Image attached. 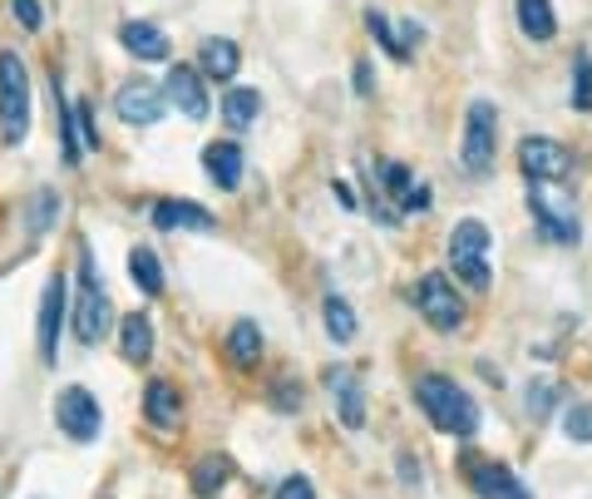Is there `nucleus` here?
<instances>
[{
	"mask_svg": "<svg viewBox=\"0 0 592 499\" xmlns=\"http://www.w3.org/2000/svg\"><path fill=\"white\" fill-rule=\"evenodd\" d=\"M385 193H390L395 203H405V208H424V193H414L410 189V169H405V163H385Z\"/></svg>",
	"mask_w": 592,
	"mask_h": 499,
	"instance_id": "obj_26",
	"label": "nucleus"
},
{
	"mask_svg": "<svg viewBox=\"0 0 592 499\" xmlns=\"http://www.w3.org/2000/svg\"><path fill=\"white\" fill-rule=\"evenodd\" d=\"M203 169H207V179H213L217 189L232 193L237 183H242V149H237L232 139L207 144V149H203Z\"/></svg>",
	"mask_w": 592,
	"mask_h": 499,
	"instance_id": "obj_15",
	"label": "nucleus"
},
{
	"mask_svg": "<svg viewBox=\"0 0 592 499\" xmlns=\"http://www.w3.org/2000/svg\"><path fill=\"white\" fill-rule=\"evenodd\" d=\"M10 11H15V21L25 25V31H39V25H45V11H39V0H10Z\"/></svg>",
	"mask_w": 592,
	"mask_h": 499,
	"instance_id": "obj_32",
	"label": "nucleus"
},
{
	"mask_svg": "<svg viewBox=\"0 0 592 499\" xmlns=\"http://www.w3.org/2000/svg\"><path fill=\"white\" fill-rule=\"evenodd\" d=\"M109 321H114V307H109L104 287H99V277H94V262H89V252H84V268H79V302H75V337L84 341V347H94V341H104Z\"/></svg>",
	"mask_w": 592,
	"mask_h": 499,
	"instance_id": "obj_6",
	"label": "nucleus"
},
{
	"mask_svg": "<svg viewBox=\"0 0 592 499\" xmlns=\"http://www.w3.org/2000/svg\"><path fill=\"white\" fill-rule=\"evenodd\" d=\"M519 25H523V35L538 45L558 35V15H553L548 0H519Z\"/></svg>",
	"mask_w": 592,
	"mask_h": 499,
	"instance_id": "obj_20",
	"label": "nucleus"
},
{
	"mask_svg": "<svg viewBox=\"0 0 592 499\" xmlns=\"http://www.w3.org/2000/svg\"><path fill=\"white\" fill-rule=\"evenodd\" d=\"M59 203H55V193H39L35 199V213H30V233H45L49 228V213H55Z\"/></svg>",
	"mask_w": 592,
	"mask_h": 499,
	"instance_id": "obj_33",
	"label": "nucleus"
},
{
	"mask_svg": "<svg viewBox=\"0 0 592 499\" xmlns=\"http://www.w3.org/2000/svg\"><path fill=\"white\" fill-rule=\"evenodd\" d=\"M276 499H316V489H311V479L306 475H292V479H282Z\"/></svg>",
	"mask_w": 592,
	"mask_h": 499,
	"instance_id": "obj_34",
	"label": "nucleus"
},
{
	"mask_svg": "<svg viewBox=\"0 0 592 499\" xmlns=\"http://www.w3.org/2000/svg\"><path fill=\"white\" fill-rule=\"evenodd\" d=\"M30 134V75L15 50H0V144L20 149Z\"/></svg>",
	"mask_w": 592,
	"mask_h": 499,
	"instance_id": "obj_2",
	"label": "nucleus"
},
{
	"mask_svg": "<svg viewBox=\"0 0 592 499\" xmlns=\"http://www.w3.org/2000/svg\"><path fill=\"white\" fill-rule=\"evenodd\" d=\"M153 223L158 228H168V233H213L217 223H213V213L203 208V203H187V199H158L153 203Z\"/></svg>",
	"mask_w": 592,
	"mask_h": 499,
	"instance_id": "obj_14",
	"label": "nucleus"
},
{
	"mask_svg": "<svg viewBox=\"0 0 592 499\" xmlns=\"http://www.w3.org/2000/svg\"><path fill=\"white\" fill-rule=\"evenodd\" d=\"M572 110L588 114L592 110V55L578 50V60H572Z\"/></svg>",
	"mask_w": 592,
	"mask_h": 499,
	"instance_id": "obj_27",
	"label": "nucleus"
},
{
	"mask_svg": "<svg viewBox=\"0 0 592 499\" xmlns=\"http://www.w3.org/2000/svg\"><path fill=\"white\" fill-rule=\"evenodd\" d=\"M118 41H124V50L138 55V60H168V35L158 31L153 21H124L118 25Z\"/></svg>",
	"mask_w": 592,
	"mask_h": 499,
	"instance_id": "obj_16",
	"label": "nucleus"
},
{
	"mask_svg": "<svg viewBox=\"0 0 592 499\" xmlns=\"http://www.w3.org/2000/svg\"><path fill=\"white\" fill-rule=\"evenodd\" d=\"M163 100L178 104L187 120H207V90H203V75L193 65H168V80H163Z\"/></svg>",
	"mask_w": 592,
	"mask_h": 499,
	"instance_id": "obj_11",
	"label": "nucleus"
},
{
	"mask_svg": "<svg viewBox=\"0 0 592 499\" xmlns=\"http://www.w3.org/2000/svg\"><path fill=\"white\" fill-rule=\"evenodd\" d=\"M118 351H124V361H138V366L153 356V327H148V317L134 311V317L118 321Z\"/></svg>",
	"mask_w": 592,
	"mask_h": 499,
	"instance_id": "obj_19",
	"label": "nucleus"
},
{
	"mask_svg": "<svg viewBox=\"0 0 592 499\" xmlns=\"http://www.w3.org/2000/svg\"><path fill=\"white\" fill-rule=\"evenodd\" d=\"M75 124H79V144H84V149H99V124H94L89 100H75Z\"/></svg>",
	"mask_w": 592,
	"mask_h": 499,
	"instance_id": "obj_31",
	"label": "nucleus"
},
{
	"mask_svg": "<svg viewBox=\"0 0 592 499\" xmlns=\"http://www.w3.org/2000/svg\"><path fill=\"white\" fill-rule=\"evenodd\" d=\"M232 479V460L227 455H207V460H197V469H193V495L197 499H213L217 489Z\"/></svg>",
	"mask_w": 592,
	"mask_h": 499,
	"instance_id": "obj_22",
	"label": "nucleus"
},
{
	"mask_svg": "<svg viewBox=\"0 0 592 499\" xmlns=\"http://www.w3.org/2000/svg\"><path fill=\"white\" fill-rule=\"evenodd\" d=\"M414 307H420V317L430 321L434 331H454L464 321V302L444 272H424L420 287H414Z\"/></svg>",
	"mask_w": 592,
	"mask_h": 499,
	"instance_id": "obj_7",
	"label": "nucleus"
},
{
	"mask_svg": "<svg viewBox=\"0 0 592 499\" xmlns=\"http://www.w3.org/2000/svg\"><path fill=\"white\" fill-rule=\"evenodd\" d=\"M128 277H134L138 292H148V297H158V292H163V268H158V258L148 248L128 252Z\"/></svg>",
	"mask_w": 592,
	"mask_h": 499,
	"instance_id": "obj_23",
	"label": "nucleus"
},
{
	"mask_svg": "<svg viewBox=\"0 0 592 499\" xmlns=\"http://www.w3.org/2000/svg\"><path fill=\"white\" fill-rule=\"evenodd\" d=\"M326 331H331L335 341H351L355 337V311L345 297H326Z\"/></svg>",
	"mask_w": 592,
	"mask_h": 499,
	"instance_id": "obj_28",
	"label": "nucleus"
},
{
	"mask_svg": "<svg viewBox=\"0 0 592 499\" xmlns=\"http://www.w3.org/2000/svg\"><path fill=\"white\" fill-rule=\"evenodd\" d=\"M227 356H232L237 366H252V361L262 356V331H257V321H237L232 337H227Z\"/></svg>",
	"mask_w": 592,
	"mask_h": 499,
	"instance_id": "obj_24",
	"label": "nucleus"
},
{
	"mask_svg": "<svg viewBox=\"0 0 592 499\" xmlns=\"http://www.w3.org/2000/svg\"><path fill=\"white\" fill-rule=\"evenodd\" d=\"M562 435L568 440H592V406H568L562 410Z\"/></svg>",
	"mask_w": 592,
	"mask_h": 499,
	"instance_id": "obj_30",
	"label": "nucleus"
},
{
	"mask_svg": "<svg viewBox=\"0 0 592 499\" xmlns=\"http://www.w3.org/2000/svg\"><path fill=\"white\" fill-rule=\"evenodd\" d=\"M59 321H65V277H49L45 297H39V361H45V366H55Z\"/></svg>",
	"mask_w": 592,
	"mask_h": 499,
	"instance_id": "obj_12",
	"label": "nucleus"
},
{
	"mask_svg": "<svg viewBox=\"0 0 592 499\" xmlns=\"http://www.w3.org/2000/svg\"><path fill=\"white\" fill-rule=\"evenodd\" d=\"M548 406H553V386L543 381V386H528V410L533 416H548Z\"/></svg>",
	"mask_w": 592,
	"mask_h": 499,
	"instance_id": "obj_35",
	"label": "nucleus"
},
{
	"mask_svg": "<svg viewBox=\"0 0 592 499\" xmlns=\"http://www.w3.org/2000/svg\"><path fill=\"white\" fill-rule=\"evenodd\" d=\"M144 406H148V420L153 426H178V416H183V400H178V390L168 386V381H148V396H144Z\"/></svg>",
	"mask_w": 592,
	"mask_h": 499,
	"instance_id": "obj_21",
	"label": "nucleus"
},
{
	"mask_svg": "<svg viewBox=\"0 0 592 499\" xmlns=\"http://www.w3.org/2000/svg\"><path fill=\"white\" fill-rule=\"evenodd\" d=\"M528 208H533V218H538L543 238H553V242H578V203H572V193L562 189V183L533 179V183H528Z\"/></svg>",
	"mask_w": 592,
	"mask_h": 499,
	"instance_id": "obj_3",
	"label": "nucleus"
},
{
	"mask_svg": "<svg viewBox=\"0 0 592 499\" xmlns=\"http://www.w3.org/2000/svg\"><path fill=\"white\" fill-rule=\"evenodd\" d=\"M326 381H331V396L341 400V420L351 430H361L365 426V400H361V381H355V371L351 366H335Z\"/></svg>",
	"mask_w": 592,
	"mask_h": 499,
	"instance_id": "obj_17",
	"label": "nucleus"
},
{
	"mask_svg": "<svg viewBox=\"0 0 592 499\" xmlns=\"http://www.w3.org/2000/svg\"><path fill=\"white\" fill-rule=\"evenodd\" d=\"M365 31H371V35H375V41H380V45H385V50H390V55H395V60H405V55H410V45H405V41H395L390 21H385V15H380V11H371V15H365Z\"/></svg>",
	"mask_w": 592,
	"mask_h": 499,
	"instance_id": "obj_29",
	"label": "nucleus"
},
{
	"mask_svg": "<svg viewBox=\"0 0 592 499\" xmlns=\"http://www.w3.org/2000/svg\"><path fill=\"white\" fill-rule=\"evenodd\" d=\"M355 90H361V94H365V90H371V65H365V60H361V65H355Z\"/></svg>",
	"mask_w": 592,
	"mask_h": 499,
	"instance_id": "obj_36",
	"label": "nucleus"
},
{
	"mask_svg": "<svg viewBox=\"0 0 592 499\" xmlns=\"http://www.w3.org/2000/svg\"><path fill=\"white\" fill-rule=\"evenodd\" d=\"M449 262L474 292L489 287V228L479 218H464L449 238Z\"/></svg>",
	"mask_w": 592,
	"mask_h": 499,
	"instance_id": "obj_5",
	"label": "nucleus"
},
{
	"mask_svg": "<svg viewBox=\"0 0 592 499\" xmlns=\"http://www.w3.org/2000/svg\"><path fill=\"white\" fill-rule=\"evenodd\" d=\"M257 110H262V94H257V90H227L223 120L232 124V129H247V124L257 120Z\"/></svg>",
	"mask_w": 592,
	"mask_h": 499,
	"instance_id": "obj_25",
	"label": "nucleus"
},
{
	"mask_svg": "<svg viewBox=\"0 0 592 499\" xmlns=\"http://www.w3.org/2000/svg\"><path fill=\"white\" fill-rule=\"evenodd\" d=\"M55 420L59 430H65L69 440H79V445H89V440L99 435V426H104V416H99V400L89 396L84 386H65L55 396Z\"/></svg>",
	"mask_w": 592,
	"mask_h": 499,
	"instance_id": "obj_8",
	"label": "nucleus"
},
{
	"mask_svg": "<svg viewBox=\"0 0 592 499\" xmlns=\"http://www.w3.org/2000/svg\"><path fill=\"white\" fill-rule=\"evenodd\" d=\"M114 110H118V120H124V124H138V129H148V124L163 120L168 100H163V90H158V84H148V80H128L124 90H118Z\"/></svg>",
	"mask_w": 592,
	"mask_h": 499,
	"instance_id": "obj_9",
	"label": "nucleus"
},
{
	"mask_svg": "<svg viewBox=\"0 0 592 499\" xmlns=\"http://www.w3.org/2000/svg\"><path fill=\"white\" fill-rule=\"evenodd\" d=\"M469 485L479 499H533L528 489L513 479V469H503L499 460H469Z\"/></svg>",
	"mask_w": 592,
	"mask_h": 499,
	"instance_id": "obj_13",
	"label": "nucleus"
},
{
	"mask_svg": "<svg viewBox=\"0 0 592 499\" xmlns=\"http://www.w3.org/2000/svg\"><path fill=\"white\" fill-rule=\"evenodd\" d=\"M197 65H203L207 80H232L237 65H242V55H237L232 41H217V35H207V41L197 45Z\"/></svg>",
	"mask_w": 592,
	"mask_h": 499,
	"instance_id": "obj_18",
	"label": "nucleus"
},
{
	"mask_svg": "<svg viewBox=\"0 0 592 499\" xmlns=\"http://www.w3.org/2000/svg\"><path fill=\"white\" fill-rule=\"evenodd\" d=\"M493 134H499V110L489 100H474L469 114H464V144H459V159L474 179L493 169Z\"/></svg>",
	"mask_w": 592,
	"mask_h": 499,
	"instance_id": "obj_4",
	"label": "nucleus"
},
{
	"mask_svg": "<svg viewBox=\"0 0 592 499\" xmlns=\"http://www.w3.org/2000/svg\"><path fill=\"white\" fill-rule=\"evenodd\" d=\"M519 163H523V173H528V179L562 183L572 173V154L562 149L558 139H523L519 144Z\"/></svg>",
	"mask_w": 592,
	"mask_h": 499,
	"instance_id": "obj_10",
	"label": "nucleus"
},
{
	"mask_svg": "<svg viewBox=\"0 0 592 499\" xmlns=\"http://www.w3.org/2000/svg\"><path fill=\"white\" fill-rule=\"evenodd\" d=\"M414 406L424 410V416L434 420V430H444V435H474L479 430V406L469 400V390L454 386V381L444 376H424L414 381Z\"/></svg>",
	"mask_w": 592,
	"mask_h": 499,
	"instance_id": "obj_1",
	"label": "nucleus"
}]
</instances>
